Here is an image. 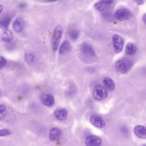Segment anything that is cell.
<instances>
[{
	"instance_id": "1",
	"label": "cell",
	"mask_w": 146,
	"mask_h": 146,
	"mask_svg": "<svg viewBox=\"0 0 146 146\" xmlns=\"http://www.w3.org/2000/svg\"><path fill=\"white\" fill-rule=\"evenodd\" d=\"M115 3V0H99L95 3L94 7L100 12H111Z\"/></svg>"
},
{
	"instance_id": "2",
	"label": "cell",
	"mask_w": 146,
	"mask_h": 146,
	"mask_svg": "<svg viewBox=\"0 0 146 146\" xmlns=\"http://www.w3.org/2000/svg\"><path fill=\"white\" fill-rule=\"evenodd\" d=\"M92 96L94 98L98 101L104 100L108 96L107 89L100 85H96L93 89Z\"/></svg>"
},
{
	"instance_id": "3",
	"label": "cell",
	"mask_w": 146,
	"mask_h": 146,
	"mask_svg": "<svg viewBox=\"0 0 146 146\" xmlns=\"http://www.w3.org/2000/svg\"><path fill=\"white\" fill-rule=\"evenodd\" d=\"M63 32V28L61 26L56 27L53 31L52 48L54 51L57 50L59 47V43L62 37Z\"/></svg>"
},
{
	"instance_id": "4",
	"label": "cell",
	"mask_w": 146,
	"mask_h": 146,
	"mask_svg": "<svg viewBox=\"0 0 146 146\" xmlns=\"http://www.w3.org/2000/svg\"><path fill=\"white\" fill-rule=\"evenodd\" d=\"M115 17L119 21H125L131 19L133 17V14L129 9L121 8L116 11Z\"/></svg>"
},
{
	"instance_id": "5",
	"label": "cell",
	"mask_w": 146,
	"mask_h": 146,
	"mask_svg": "<svg viewBox=\"0 0 146 146\" xmlns=\"http://www.w3.org/2000/svg\"><path fill=\"white\" fill-rule=\"evenodd\" d=\"M112 39L115 52L119 53L121 52L124 45V40L123 38L119 35L115 34L112 36Z\"/></svg>"
},
{
	"instance_id": "6",
	"label": "cell",
	"mask_w": 146,
	"mask_h": 146,
	"mask_svg": "<svg viewBox=\"0 0 146 146\" xmlns=\"http://www.w3.org/2000/svg\"><path fill=\"white\" fill-rule=\"evenodd\" d=\"M80 50L82 53L88 57H94L96 56V53L94 49L88 44L84 43L80 46Z\"/></svg>"
},
{
	"instance_id": "7",
	"label": "cell",
	"mask_w": 146,
	"mask_h": 146,
	"mask_svg": "<svg viewBox=\"0 0 146 146\" xmlns=\"http://www.w3.org/2000/svg\"><path fill=\"white\" fill-rule=\"evenodd\" d=\"M25 25V22L21 17L16 18L13 24V27L14 31L17 33L21 32L24 30Z\"/></svg>"
},
{
	"instance_id": "8",
	"label": "cell",
	"mask_w": 146,
	"mask_h": 146,
	"mask_svg": "<svg viewBox=\"0 0 146 146\" xmlns=\"http://www.w3.org/2000/svg\"><path fill=\"white\" fill-rule=\"evenodd\" d=\"M91 123L96 127L103 128L105 126L106 124L102 117L98 115H93L90 117Z\"/></svg>"
},
{
	"instance_id": "9",
	"label": "cell",
	"mask_w": 146,
	"mask_h": 146,
	"mask_svg": "<svg viewBox=\"0 0 146 146\" xmlns=\"http://www.w3.org/2000/svg\"><path fill=\"white\" fill-rule=\"evenodd\" d=\"M41 100L42 104L47 107H51L55 104L54 99L51 94H43L41 96Z\"/></svg>"
},
{
	"instance_id": "10",
	"label": "cell",
	"mask_w": 146,
	"mask_h": 146,
	"mask_svg": "<svg viewBox=\"0 0 146 146\" xmlns=\"http://www.w3.org/2000/svg\"><path fill=\"white\" fill-rule=\"evenodd\" d=\"M86 146H100L101 139L95 135H89L86 139Z\"/></svg>"
},
{
	"instance_id": "11",
	"label": "cell",
	"mask_w": 146,
	"mask_h": 146,
	"mask_svg": "<svg viewBox=\"0 0 146 146\" xmlns=\"http://www.w3.org/2000/svg\"><path fill=\"white\" fill-rule=\"evenodd\" d=\"M115 68L117 71L121 74H126L129 72L128 65L127 63L123 60H119L115 64Z\"/></svg>"
},
{
	"instance_id": "12",
	"label": "cell",
	"mask_w": 146,
	"mask_h": 146,
	"mask_svg": "<svg viewBox=\"0 0 146 146\" xmlns=\"http://www.w3.org/2000/svg\"><path fill=\"white\" fill-rule=\"evenodd\" d=\"M12 20V17L8 15H5L0 18V28L7 30Z\"/></svg>"
},
{
	"instance_id": "13",
	"label": "cell",
	"mask_w": 146,
	"mask_h": 146,
	"mask_svg": "<svg viewBox=\"0 0 146 146\" xmlns=\"http://www.w3.org/2000/svg\"><path fill=\"white\" fill-rule=\"evenodd\" d=\"M135 135L141 139H146V127L141 125L136 126L134 129Z\"/></svg>"
},
{
	"instance_id": "14",
	"label": "cell",
	"mask_w": 146,
	"mask_h": 146,
	"mask_svg": "<svg viewBox=\"0 0 146 146\" xmlns=\"http://www.w3.org/2000/svg\"><path fill=\"white\" fill-rule=\"evenodd\" d=\"M68 112L66 109H59L54 112V116L59 121H65L67 118Z\"/></svg>"
},
{
	"instance_id": "15",
	"label": "cell",
	"mask_w": 146,
	"mask_h": 146,
	"mask_svg": "<svg viewBox=\"0 0 146 146\" xmlns=\"http://www.w3.org/2000/svg\"><path fill=\"white\" fill-rule=\"evenodd\" d=\"M61 135L60 129L58 128H53L50 129L49 133V139L52 141L58 139Z\"/></svg>"
},
{
	"instance_id": "16",
	"label": "cell",
	"mask_w": 146,
	"mask_h": 146,
	"mask_svg": "<svg viewBox=\"0 0 146 146\" xmlns=\"http://www.w3.org/2000/svg\"><path fill=\"white\" fill-rule=\"evenodd\" d=\"M103 82L106 89L109 91H112L115 88V84L114 82L111 78L109 76H106L104 78Z\"/></svg>"
},
{
	"instance_id": "17",
	"label": "cell",
	"mask_w": 146,
	"mask_h": 146,
	"mask_svg": "<svg viewBox=\"0 0 146 146\" xmlns=\"http://www.w3.org/2000/svg\"><path fill=\"white\" fill-rule=\"evenodd\" d=\"M71 49V45L69 41H65L62 43L59 49V53L63 54L69 52Z\"/></svg>"
},
{
	"instance_id": "18",
	"label": "cell",
	"mask_w": 146,
	"mask_h": 146,
	"mask_svg": "<svg viewBox=\"0 0 146 146\" xmlns=\"http://www.w3.org/2000/svg\"><path fill=\"white\" fill-rule=\"evenodd\" d=\"M13 33L10 30H4L1 35V40L3 42H10L13 38Z\"/></svg>"
},
{
	"instance_id": "19",
	"label": "cell",
	"mask_w": 146,
	"mask_h": 146,
	"mask_svg": "<svg viewBox=\"0 0 146 146\" xmlns=\"http://www.w3.org/2000/svg\"><path fill=\"white\" fill-rule=\"evenodd\" d=\"M137 51V47L134 44L131 43L127 44L126 47V54L129 55H133L136 53Z\"/></svg>"
},
{
	"instance_id": "20",
	"label": "cell",
	"mask_w": 146,
	"mask_h": 146,
	"mask_svg": "<svg viewBox=\"0 0 146 146\" xmlns=\"http://www.w3.org/2000/svg\"><path fill=\"white\" fill-rule=\"evenodd\" d=\"M25 60L27 63H32L35 60V56L33 52L30 50H27L24 55Z\"/></svg>"
},
{
	"instance_id": "21",
	"label": "cell",
	"mask_w": 146,
	"mask_h": 146,
	"mask_svg": "<svg viewBox=\"0 0 146 146\" xmlns=\"http://www.w3.org/2000/svg\"><path fill=\"white\" fill-rule=\"evenodd\" d=\"M69 37L73 41H76L80 36V32L76 30H73L69 33Z\"/></svg>"
},
{
	"instance_id": "22",
	"label": "cell",
	"mask_w": 146,
	"mask_h": 146,
	"mask_svg": "<svg viewBox=\"0 0 146 146\" xmlns=\"http://www.w3.org/2000/svg\"><path fill=\"white\" fill-rule=\"evenodd\" d=\"M7 114V108L3 105H0V120L5 117Z\"/></svg>"
},
{
	"instance_id": "23",
	"label": "cell",
	"mask_w": 146,
	"mask_h": 146,
	"mask_svg": "<svg viewBox=\"0 0 146 146\" xmlns=\"http://www.w3.org/2000/svg\"><path fill=\"white\" fill-rule=\"evenodd\" d=\"M11 134V132L7 129H0V137L8 136Z\"/></svg>"
},
{
	"instance_id": "24",
	"label": "cell",
	"mask_w": 146,
	"mask_h": 146,
	"mask_svg": "<svg viewBox=\"0 0 146 146\" xmlns=\"http://www.w3.org/2000/svg\"><path fill=\"white\" fill-rule=\"evenodd\" d=\"M7 63V61L5 58L2 56H0V70L2 69Z\"/></svg>"
},
{
	"instance_id": "25",
	"label": "cell",
	"mask_w": 146,
	"mask_h": 146,
	"mask_svg": "<svg viewBox=\"0 0 146 146\" xmlns=\"http://www.w3.org/2000/svg\"><path fill=\"white\" fill-rule=\"evenodd\" d=\"M121 130L122 133L124 134L127 135L128 133V130L126 127H122L121 128Z\"/></svg>"
},
{
	"instance_id": "26",
	"label": "cell",
	"mask_w": 146,
	"mask_h": 146,
	"mask_svg": "<svg viewBox=\"0 0 146 146\" xmlns=\"http://www.w3.org/2000/svg\"><path fill=\"white\" fill-rule=\"evenodd\" d=\"M75 90H74V88H71L70 90L68 91V94H69V95H73L74 93Z\"/></svg>"
},
{
	"instance_id": "27",
	"label": "cell",
	"mask_w": 146,
	"mask_h": 146,
	"mask_svg": "<svg viewBox=\"0 0 146 146\" xmlns=\"http://www.w3.org/2000/svg\"><path fill=\"white\" fill-rule=\"evenodd\" d=\"M27 4L25 3H20L19 4V8L23 9L26 7Z\"/></svg>"
},
{
	"instance_id": "28",
	"label": "cell",
	"mask_w": 146,
	"mask_h": 146,
	"mask_svg": "<svg viewBox=\"0 0 146 146\" xmlns=\"http://www.w3.org/2000/svg\"><path fill=\"white\" fill-rule=\"evenodd\" d=\"M135 1L138 5H141L144 4V1L143 0H135Z\"/></svg>"
},
{
	"instance_id": "29",
	"label": "cell",
	"mask_w": 146,
	"mask_h": 146,
	"mask_svg": "<svg viewBox=\"0 0 146 146\" xmlns=\"http://www.w3.org/2000/svg\"><path fill=\"white\" fill-rule=\"evenodd\" d=\"M142 20L144 23L146 25V13L145 14L142 16Z\"/></svg>"
},
{
	"instance_id": "30",
	"label": "cell",
	"mask_w": 146,
	"mask_h": 146,
	"mask_svg": "<svg viewBox=\"0 0 146 146\" xmlns=\"http://www.w3.org/2000/svg\"><path fill=\"white\" fill-rule=\"evenodd\" d=\"M3 10V7L0 4V14L2 12Z\"/></svg>"
},
{
	"instance_id": "31",
	"label": "cell",
	"mask_w": 146,
	"mask_h": 146,
	"mask_svg": "<svg viewBox=\"0 0 146 146\" xmlns=\"http://www.w3.org/2000/svg\"><path fill=\"white\" fill-rule=\"evenodd\" d=\"M58 0H47V2H54Z\"/></svg>"
},
{
	"instance_id": "32",
	"label": "cell",
	"mask_w": 146,
	"mask_h": 146,
	"mask_svg": "<svg viewBox=\"0 0 146 146\" xmlns=\"http://www.w3.org/2000/svg\"><path fill=\"white\" fill-rule=\"evenodd\" d=\"M143 146H146V144H145V145H143Z\"/></svg>"
}]
</instances>
